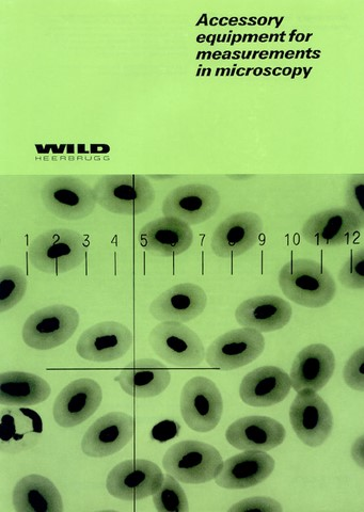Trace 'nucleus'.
<instances>
[{
  "label": "nucleus",
  "mask_w": 364,
  "mask_h": 512,
  "mask_svg": "<svg viewBox=\"0 0 364 512\" xmlns=\"http://www.w3.org/2000/svg\"><path fill=\"white\" fill-rule=\"evenodd\" d=\"M41 198L47 211L65 220L90 216L98 203L93 188L71 175H59L47 181Z\"/></svg>",
  "instance_id": "6"
},
{
  "label": "nucleus",
  "mask_w": 364,
  "mask_h": 512,
  "mask_svg": "<svg viewBox=\"0 0 364 512\" xmlns=\"http://www.w3.org/2000/svg\"><path fill=\"white\" fill-rule=\"evenodd\" d=\"M263 231V221L255 213H237L221 222L212 237L218 258H237L255 247Z\"/></svg>",
  "instance_id": "17"
},
{
  "label": "nucleus",
  "mask_w": 364,
  "mask_h": 512,
  "mask_svg": "<svg viewBox=\"0 0 364 512\" xmlns=\"http://www.w3.org/2000/svg\"><path fill=\"white\" fill-rule=\"evenodd\" d=\"M41 416L26 408H8L0 413V448L19 454L35 447L42 436Z\"/></svg>",
  "instance_id": "23"
},
{
  "label": "nucleus",
  "mask_w": 364,
  "mask_h": 512,
  "mask_svg": "<svg viewBox=\"0 0 364 512\" xmlns=\"http://www.w3.org/2000/svg\"><path fill=\"white\" fill-rule=\"evenodd\" d=\"M292 389L290 376L277 366H262L242 381L240 396L251 407H272L283 402Z\"/></svg>",
  "instance_id": "24"
},
{
  "label": "nucleus",
  "mask_w": 364,
  "mask_h": 512,
  "mask_svg": "<svg viewBox=\"0 0 364 512\" xmlns=\"http://www.w3.org/2000/svg\"><path fill=\"white\" fill-rule=\"evenodd\" d=\"M51 393L49 382L35 374L8 372L0 376V404L3 406H37Z\"/></svg>",
  "instance_id": "28"
},
{
  "label": "nucleus",
  "mask_w": 364,
  "mask_h": 512,
  "mask_svg": "<svg viewBox=\"0 0 364 512\" xmlns=\"http://www.w3.org/2000/svg\"><path fill=\"white\" fill-rule=\"evenodd\" d=\"M364 219L346 207L312 215L302 229L306 242L321 247L348 245L363 230Z\"/></svg>",
  "instance_id": "12"
},
{
  "label": "nucleus",
  "mask_w": 364,
  "mask_h": 512,
  "mask_svg": "<svg viewBox=\"0 0 364 512\" xmlns=\"http://www.w3.org/2000/svg\"><path fill=\"white\" fill-rule=\"evenodd\" d=\"M153 503L160 512H187L189 510L185 491L178 480L167 474L160 489L153 495Z\"/></svg>",
  "instance_id": "30"
},
{
  "label": "nucleus",
  "mask_w": 364,
  "mask_h": 512,
  "mask_svg": "<svg viewBox=\"0 0 364 512\" xmlns=\"http://www.w3.org/2000/svg\"><path fill=\"white\" fill-rule=\"evenodd\" d=\"M296 436L309 447H319L334 429V416L324 399L309 389L299 391L290 409Z\"/></svg>",
  "instance_id": "10"
},
{
  "label": "nucleus",
  "mask_w": 364,
  "mask_h": 512,
  "mask_svg": "<svg viewBox=\"0 0 364 512\" xmlns=\"http://www.w3.org/2000/svg\"><path fill=\"white\" fill-rule=\"evenodd\" d=\"M363 356L364 349L362 347L355 352V354L351 357L350 360H348L346 366L344 367V380L347 386L360 392H363L364 389Z\"/></svg>",
  "instance_id": "33"
},
{
  "label": "nucleus",
  "mask_w": 364,
  "mask_h": 512,
  "mask_svg": "<svg viewBox=\"0 0 364 512\" xmlns=\"http://www.w3.org/2000/svg\"><path fill=\"white\" fill-rule=\"evenodd\" d=\"M135 434L132 415L110 412L94 422L82 441L83 453L92 458H104L119 453Z\"/></svg>",
  "instance_id": "16"
},
{
  "label": "nucleus",
  "mask_w": 364,
  "mask_h": 512,
  "mask_svg": "<svg viewBox=\"0 0 364 512\" xmlns=\"http://www.w3.org/2000/svg\"><path fill=\"white\" fill-rule=\"evenodd\" d=\"M286 436V428L267 416H246L231 424L226 432L229 444L240 451H272Z\"/></svg>",
  "instance_id": "19"
},
{
  "label": "nucleus",
  "mask_w": 364,
  "mask_h": 512,
  "mask_svg": "<svg viewBox=\"0 0 364 512\" xmlns=\"http://www.w3.org/2000/svg\"><path fill=\"white\" fill-rule=\"evenodd\" d=\"M224 400L216 384L205 377L189 380L181 394V414L186 425L197 432L214 430L223 416Z\"/></svg>",
  "instance_id": "9"
},
{
  "label": "nucleus",
  "mask_w": 364,
  "mask_h": 512,
  "mask_svg": "<svg viewBox=\"0 0 364 512\" xmlns=\"http://www.w3.org/2000/svg\"><path fill=\"white\" fill-rule=\"evenodd\" d=\"M345 203L350 210L364 219V175H351L345 189Z\"/></svg>",
  "instance_id": "32"
},
{
  "label": "nucleus",
  "mask_w": 364,
  "mask_h": 512,
  "mask_svg": "<svg viewBox=\"0 0 364 512\" xmlns=\"http://www.w3.org/2000/svg\"><path fill=\"white\" fill-rule=\"evenodd\" d=\"M138 240L142 248L169 258L192 247L194 232L179 218L163 217L147 223L140 230Z\"/></svg>",
  "instance_id": "22"
},
{
  "label": "nucleus",
  "mask_w": 364,
  "mask_h": 512,
  "mask_svg": "<svg viewBox=\"0 0 364 512\" xmlns=\"http://www.w3.org/2000/svg\"><path fill=\"white\" fill-rule=\"evenodd\" d=\"M164 473L152 461L126 460L107 476L106 488L110 495L122 501H140L153 496L164 482Z\"/></svg>",
  "instance_id": "8"
},
{
  "label": "nucleus",
  "mask_w": 364,
  "mask_h": 512,
  "mask_svg": "<svg viewBox=\"0 0 364 512\" xmlns=\"http://www.w3.org/2000/svg\"><path fill=\"white\" fill-rule=\"evenodd\" d=\"M272 456L260 451H246L224 462L216 484L228 490H243L256 487L272 475L275 470Z\"/></svg>",
  "instance_id": "21"
},
{
  "label": "nucleus",
  "mask_w": 364,
  "mask_h": 512,
  "mask_svg": "<svg viewBox=\"0 0 364 512\" xmlns=\"http://www.w3.org/2000/svg\"><path fill=\"white\" fill-rule=\"evenodd\" d=\"M291 304L277 296H258L242 302L235 311L243 328L273 332L286 327L292 318Z\"/></svg>",
  "instance_id": "25"
},
{
  "label": "nucleus",
  "mask_w": 364,
  "mask_h": 512,
  "mask_svg": "<svg viewBox=\"0 0 364 512\" xmlns=\"http://www.w3.org/2000/svg\"><path fill=\"white\" fill-rule=\"evenodd\" d=\"M27 278L19 267L0 269V312L5 313L20 303L27 291Z\"/></svg>",
  "instance_id": "29"
},
{
  "label": "nucleus",
  "mask_w": 364,
  "mask_h": 512,
  "mask_svg": "<svg viewBox=\"0 0 364 512\" xmlns=\"http://www.w3.org/2000/svg\"><path fill=\"white\" fill-rule=\"evenodd\" d=\"M102 399V389L96 380L81 378L72 381L55 400V422L63 428L81 425L97 412Z\"/></svg>",
  "instance_id": "15"
},
{
  "label": "nucleus",
  "mask_w": 364,
  "mask_h": 512,
  "mask_svg": "<svg viewBox=\"0 0 364 512\" xmlns=\"http://www.w3.org/2000/svg\"><path fill=\"white\" fill-rule=\"evenodd\" d=\"M336 370V357L324 344L305 347L296 356L291 368L292 388L296 392L309 389L316 393L327 386Z\"/></svg>",
  "instance_id": "20"
},
{
  "label": "nucleus",
  "mask_w": 364,
  "mask_h": 512,
  "mask_svg": "<svg viewBox=\"0 0 364 512\" xmlns=\"http://www.w3.org/2000/svg\"><path fill=\"white\" fill-rule=\"evenodd\" d=\"M223 466V457L214 446L194 440L172 445L163 458L166 472L189 485L212 482Z\"/></svg>",
  "instance_id": "4"
},
{
  "label": "nucleus",
  "mask_w": 364,
  "mask_h": 512,
  "mask_svg": "<svg viewBox=\"0 0 364 512\" xmlns=\"http://www.w3.org/2000/svg\"><path fill=\"white\" fill-rule=\"evenodd\" d=\"M250 509H257L261 511H282V507L278 502L272 499L267 498H255V499H249L245 500L236 506H233L230 511L233 510H250Z\"/></svg>",
  "instance_id": "35"
},
{
  "label": "nucleus",
  "mask_w": 364,
  "mask_h": 512,
  "mask_svg": "<svg viewBox=\"0 0 364 512\" xmlns=\"http://www.w3.org/2000/svg\"><path fill=\"white\" fill-rule=\"evenodd\" d=\"M78 312L69 306L41 309L29 316L23 328L25 344L36 350H51L66 344L79 325Z\"/></svg>",
  "instance_id": "5"
},
{
  "label": "nucleus",
  "mask_w": 364,
  "mask_h": 512,
  "mask_svg": "<svg viewBox=\"0 0 364 512\" xmlns=\"http://www.w3.org/2000/svg\"><path fill=\"white\" fill-rule=\"evenodd\" d=\"M104 210L124 216L145 213L155 201V190L144 175H103L93 187Z\"/></svg>",
  "instance_id": "3"
},
{
  "label": "nucleus",
  "mask_w": 364,
  "mask_h": 512,
  "mask_svg": "<svg viewBox=\"0 0 364 512\" xmlns=\"http://www.w3.org/2000/svg\"><path fill=\"white\" fill-rule=\"evenodd\" d=\"M181 431V425L174 421H163L155 425L151 432L153 440L165 443L174 438H177Z\"/></svg>",
  "instance_id": "34"
},
{
  "label": "nucleus",
  "mask_w": 364,
  "mask_h": 512,
  "mask_svg": "<svg viewBox=\"0 0 364 512\" xmlns=\"http://www.w3.org/2000/svg\"><path fill=\"white\" fill-rule=\"evenodd\" d=\"M121 389L135 398L161 395L169 387L171 374L160 361L142 359L126 365L115 378Z\"/></svg>",
  "instance_id": "26"
},
{
  "label": "nucleus",
  "mask_w": 364,
  "mask_h": 512,
  "mask_svg": "<svg viewBox=\"0 0 364 512\" xmlns=\"http://www.w3.org/2000/svg\"><path fill=\"white\" fill-rule=\"evenodd\" d=\"M339 281L350 290L364 288V249L361 248L351 255L340 270Z\"/></svg>",
  "instance_id": "31"
},
{
  "label": "nucleus",
  "mask_w": 364,
  "mask_h": 512,
  "mask_svg": "<svg viewBox=\"0 0 364 512\" xmlns=\"http://www.w3.org/2000/svg\"><path fill=\"white\" fill-rule=\"evenodd\" d=\"M208 296L203 288L193 283L174 285L153 300L150 314L160 322L188 323L207 308Z\"/></svg>",
  "instance_id": "18"
},
{
  "label": "nucleus",
  "mask_w": 364,
  "mask_h": 512,
  "mask_svg": "<svg viewBox=\"0 0 364 512\" xmlns=\"http://www.w3.org/2000/svg\"><path fill=\"white\" fill-rule=\"evenodd\" d=\"M18 512H62L63 503L56 486L49 478L28 475L15 485L12 496Z\"/></svg>",
  "instance_id": "27"
},
{
  "label": "nucleus",
  "mask_w": 364,
  "mask_h": 512,
  "mask_svg": "<svg viewBox=\"0 0 364 512\" xmlns=\"http://www.w3.org/2000/svg\"><path fill=\"white\" fill-rule=\"evenodd\" d=\"M219 192L209 185L191 184L169 192L163 202L165 217L179 218L189 226H198L219 210Z\"/></svg>",
  "instance_id": "14"
},
{
  "label": "nucleus",
  "mask_w": 364,
  "mask_h": 512,
  "mask_svg": "<svg viewBox=\"0 0 364 512\" xmlns=\"http://www.w3.org/2000/svg\"><path fill=\"white\" fill-rule=\"evenodd\" d=\"M278 281L284 296L309 309L326 307L337 294L330 271L313 260H292L281 268Z\"/></svg>",
  "instance_id": "1"
},
{
  "label": "nucleus",
  "mask_w": 364,
  "mask_h": 512,
  "mask_svg": "<svg viewBox=\"0 0 364 512\" xmlns=\"http://www.w3.org/2000/svg\"><path fill=\"white\" fill-rule=\"evenodd\" d=\"M86 254V239L83 235L68 229H55L33 240L28 258L31 265L44 274L60 275L81 266Z\"/></svg>",
  "instance_id": "2"
},
{
  "label": "nucleus",
  "mask_w": 364,
  "mask_h": 512,
  "mask_svg": "<svg viewBox=\"0 0 364 512\" xmlns=\"http://www.w3.org/2000/svg\"><path fill=\"white\" fill-rule=\"evenodd\" d=\"M265 348L262 333L242 328L229 331L216 339L207 350L205 360L221 371H234L256 361Z\"/></svg>",
  "instance_id": "11"
},
{
  "label": "nucleus",
  "mask_w": 364,
  "mask_h": 512,
  "mask_svg": "<svg viewBox=\"0 0 364 512\" xmlns=\"http://www.w3.org/2000/svg\"><path fill=\"white\" fill-rule=\"evenodd\" d=\"M149 344L155 355L173 366L196 367L205 359V349L199 336L181 323L157 325L149 335Z\"/></svg>",
  "instance_id": "7"
},
{
  "label": "nucleus",
  "mask_w": 364,
  "mask_h": 512,
  "mask_svg": "<svg viewBox=\"0 0 364 512\" xmlns=\"http://www.w3.org/2000/svg\"><path fill=\"white\" fill-rule=\"evenodd\" d=\"M133 333L123 324L103 322L87 329L79 338V357L91 362H113L121 359L133 345Z\"/></svg>",
  "instance_id": "13"
}]
</instances>
